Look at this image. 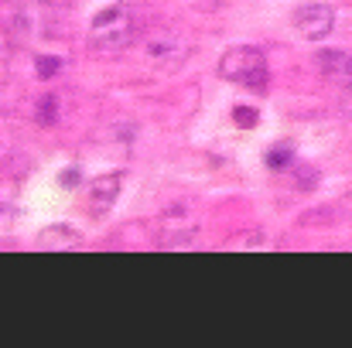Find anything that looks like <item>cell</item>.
I'll return each mask as SVG.
<instances>
[{"instance_id":"obj_11","label":"cell","mask_w":352,"mask_h":348,"mask_svg":"<svg viewBox=\"0 0 352 348\" xmlns=\"http://www.w3.org/2000/svg\"><path fill=\"white\" fill-rule=\"evenodd\" d=\"M195 10H219L223 7V0H188Z\"/></svg>"},{"instance_id":"obj_4","label":"cell","mask_w":352,"mask_h":348,"mask_svg":"<svg viewBox=\"0 0 352 348\" xmlns=\"http://www.w3.org/2000/svg\"><path fill=\"white\" fill-rule=\"evenodd\" d=\"M294 31L308 41H322L336 31V7L332 3H322V0H311V3H301L294 10Z\"/></svg>"},{"instance_id":"obj_6","label":"cell","mask_w":352,"mask_h":348,"mask_svg":"<svg viewBox=\"0 0 352 348\" xmlns=\"http://www.w3.org/2000/svg\"><path fill=\"white\" fill-rule=\"evenodd\" d=\"M120 195V178L117 174H103L89 185V212L93 216H107L113 205H117Z\"/></svg>"},{"instance_id":"obj_7","label":"cell","mask_w":352,"mask_h":348,"mask_svg":"<svg viewBox=\"0 0 352 348\" xmlns=\"http://www.w3.org/2000/svg\"><path fill=\"white\" fill-rule=\"evenodd\" d=\"M55 110H58V100H55V96H45L41 106H38V123L52 126V123H55Z\"/></svg>"},{"instance_id":"obj_9","label":"cell","mask_w":352,"mask_h":348,"mask_svg":"<svg viewBox=\"0 0 352 348\" xmlns=\"http://www.w3.org/2000/svg\"><path fill=\"white\" fill-rule=\"evenodd\" d=\"M233 119L239 123V126H253L260 116H256V110H250V106H236V110H233Z\"/></svg>"},{"instance_id":"obj_10","label":"cell","mask_w":352,"mask_h":348,"mask_svg":"<svg viewBox=\"0 0 352 348\" xmlns=\"http://www.w3.org/2000/svg\"><path fill=\"white\" fill-rule=\"evenodd\" d=\"M287 157H291V147H274L270 157H267V164L270 167H280V164H287Z\"/></svg>"},{"instance_id":"obj_8","label":"cell","mask_w":352,"mask_h":348,"mask_svg":"<svg viewBox=\"0 0 352 348\" xmlns=\"http://www.w3.org/2000/svg\"><path fill=\"white\" fill-rule=\"evenodd\" d=\"M34 65H38V76H41V79H52V76L62 69V62H58V58H45V55H41V58H34Z\"/></svg>"},{"instance_id":"obj_1","label":"cell","mask_w":352,"mask_h":348,"mask_svg":"<svg viewBox=\"0 0 352 348\" xmlns=\"http://www.w3.org/2000/svg\"><path fill=\"white\" fill-rule=\"evenodd\" d=\"M137 48H140V58L151 69H157V72L182 69L188 62V51H192L188 38L178 27H171V24H151V27H144L137 34Z\"/></svg>"},{"instance_id":"obj_2","label":"cell","mask_w":352,"mask_h":348,"mask_svg":"<svg viewBox=\"0 0 352 348\" xmlns=\"http://www.w3.org/2000/svg\"><path fill=\"white\" fill-rule=\"evenodd\" d=\"M140 34V21L137 14L126 7V3H113V7H103L93 24H89V38L96 48H107V51H120V48H130Z\"/></svg>"},{"instance_id":"obj_5","label":"cell","mask_w":352,"mask_h":348,"mask_svg":"<svg viewBox=\"0 0 352 348\" xmlns=\"http://www.w3.org/2000/svg\"><path fill=\"white\" fill-rule=\"evenodd\" d=\"M318 72L329 79V82H336V86H349L352 89V55L349 51H318Z\"/></svg>"},{"instance_id":"obj_3","label":"cell","mask_w":352,"mask_h":348,"mask_svg":"<svg viewBox=\"0 0 352 348\" xmlns=\"http://www.w3.org/2000/svg\"><path fill=\"white\" fill-rule=\"evenodd\" d=\"M219 76H223L226 82L243 86V89H263L270 72H267V58H263L260 48L239 45V48H230V51L219 58Z\"/></svg>"}]
</instances>
